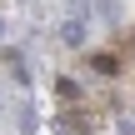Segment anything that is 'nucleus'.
<instances>
[{"mask_svg": "<svg viewBox=\"0 0 135 135\" xmlns=\"http://www.w3.org/2000/svg\"><path fill=\"white\" fill-rule=\"evenodd\" d=\"M60 40H65V45H85V20H80V15H70V20L60 25Z\"/></svg>", "mask_w": 135, "mask_h": 135, "instance_id": "1", "label": "nucleus"}, {"mask_svg": "<svg viewBox=\"0 0 135 135\" xmlns=\"http://www.w3.org/2000/svg\"><path fill=\"white\" fill-rule=\"evenodd\" d=\"M90 65H95V75H115V70H120V60H115V55H95Z\"/></svg>", "mask_w": 135, "mask_h": 135, "instance_id": "2", "label": "nucleus"}, {"mask_svg": "<svg viewBox=\"0 0 135 135\" xmlns=\"http://www.w3.org/2000/svg\"><path fill=\"white\" fill-rule=\"evenodd\" d=\"M95 10H100V20H115V15H120V5H115V0H95Z\"/></svg>", "mask_w": 135, "mask_h": 135, "instance_id": "3", "label": "nucleus"}]
</instances>
